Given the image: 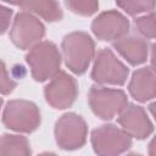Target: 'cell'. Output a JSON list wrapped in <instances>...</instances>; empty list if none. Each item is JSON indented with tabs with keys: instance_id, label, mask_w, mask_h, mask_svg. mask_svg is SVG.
<instances>
[{
	"instance_id": "6da1fadb",
	"label": "cell",
	"mask_w": 156,
	"mask_h": 156,
	"mask_svg": "<svg viewBox=\"0 0 156 156\" xmlns=\"http://www.w3.org/2000/svg\"><path fill=\"white\" fill-rule=\"evenodd\" d=\"M62 55L66 66L76 74H83L95 54V44L85 32H72L62 40Z\"/></svg>"
},
{
	"instance_id": "7a4b0ae2",
	"label": "cell",
	"mask_w": 156,
	"mask_h": 156,
	"mask_svg": "<svg viewBox=\"0 0 156 156\" xmlns=\"http://www.w3.org/2000/svg\"><path fill=\"white\" fill-rule=\"evenodd\" d=\"M32 77L37 82L51 79L60 72L61 54L51 41H40L34 45L26 56Z\"/></svg>"
},
{
	"instance_id": "3957f363",
	"label": "cell",
	"mask_w": 156,
	"mask_h": 156,
	"mask_svg": "<svg viewBox=\"0 0 156 156\" xmlns=\"http://www.w3.org/2000/svg\"><path fill=\"white\" fill-rule=\"evenodd\" d=\"M2 123L9 129L21 133H32L40 124V111L32 101L11 100L4 108Z\"/></svg>"
},
{
	"instance_id": "277c9868",
	"label": "cell",
	"mask_w": 156,
	"mask_h": 156,
	"mask_svg": "<svg viewBox=\"0 0 156 156\" xmlns=\"http://www.w3.org/2000/svg\"><path fill=\"white\" fill-rule=\"evenodd\" d=\"M91 145L98 156H119L132 145V138L115 124H102L93 130Z\"/></svg>"
},
{
	"instance_id": "5b68a950",
	"label": "cell",
	"mask_w": 156,
	"mask_h": 156,
	"mask_svg": "<svg viewBox=\"0 0 156 156\" xmlns=\"http://www.w3.org/2000/svg\"><path fill=\"white\" fill-rule=\"evenodd\" d=\"M88 102L98 117L101 119H111L126 107L128 100L126 93L119 89L94 85L89 90Z\"/></svg>"
},
{
	"instance_id": "8992f818",
	"label": "cell",
	"mask_w": 156,
	"mask_h": 156,
	"mask_svg": "<svg viewBox=\"0 0 156 156\" xmlns=\"http://www.w3.org/2000/svg\"><path fill=\"white\" fill-rule=\"evenodd\" d=\"M127 66L119 61L112 50L105 48L98 51L91 71V78L99 84L123 85L128 78Z\"/></svg>"
},
{
	"instance_id": "52a82bcc",
	"label": "cell",
	"mask_w": 156,
	"mask_h": 156,
	"mask_svg": "<svg viewBox=\"0 0 156 156\" xmlns=\"http://www.w3.org/2000/svg\"><path fill=\"white\" fill-rule=\"evenodd\" d=\"M88 127L83 117L69 112L61 116L55 124V138L63 150H77L85 144Z\"/></svg>"
},
{
	"instance_id": "ba28073f",
	"label": "cell",
	"mask_w": 156,
	"mask_h": 156,
	"mask_svg": "<svg viewBox=\"0 0 156 156\" xmlns=\"http://www.w3.org/2000/svg\"><path fill=\"white\" fill-rule=\"evenodd\" d=\"M44 34V24L34 15L27 11H22L16 15L10 29V39L22 50L32 49L34 45L40 43Z\"/></svg>"
},
{
	"instance_id": "9c48e42d",
	"label": "cell",
	"mask_w": 156,
	"mask_h": 156,
	"mask_svg": "<svg viewBox=\"0 0 156 156\" xmlns=\"http://www.w3.org/2000/svg\"><path fill=\"white\" fill-rule=\"evenodd\" d=\"M46 102L54 108H67L77 99L78 84L76 79L66 72L55 74L44 89Z\"/></svg>"
},
{
	"instance_id": "30bf717a",
	"label": "cell",
	"mask_w": 156,
	"mask_h": 156,
	"mask_svg": "<svg viewBox=\"0 0 156 156\" xmlns=\"http://www.w3.org/2000/svg\"><path fill=\"white\" fill-rule=\"evenodd\" d=\"M117 121L130 138L145 139L154 130L152 122L150 121L146 111L135 104H127L118 113Z\"/></svg>"
},
{
	"instance_id": "8fae6325",
	"label": "cell",
	"mask_w": 156,
	"mask_h": 156,
	"mask_svg": "<svg viewBox=\"0 0 156 156\" xmlns=\"http://www.w3.org/2000/svg\"><path fill=\"white\" fill-rule=\"evenodd\" d=\"M95 37L100 40H117L129 32V22L126 16L116 10L100 13L91 23Z\"/></svg>"
},
{
	"instance_id": "7c38bea8",
	"label": "cell",
	"mask_w": 156,
	"mask_h": 156,
	"mask_svg": "<svg viewBox=\"0 0 156 156\" xmlns=\"http://www.w3.org/2000/svg\"><path fill=\"white\" fill-rule=\"evenodd\" d=\"M115 50L132 66L140 65L146 61L149 55V44L145 38L136 32H128L119 39L113 41Z\"/></svg>"
},
{
	"instance_id": "4fadbf2b",
	"label": "cell",
	"mask_w": 156,
	"mask_h": 156,
	"mask_svg": "<svg viewBox=\"0 0 156 156\" xmlns=\"http://www.w3.org/2000/svg\"><path fill=\"white\" fill-rule=\"evenodd\" d=\"M128 90L130 95L140 102H146L155 98L156 84H155V72L152 67H143L136 69L128 84Z\"/></svg>"
},
{
	"instance_id": "5bb4252c",
	"label": "cell",
	"mask_w": 156,
	"mask_h": 156,
	"mask_svg": "<svg viewBox=\"0 0 156 156\" xmlns=\"http://www.w3.org/2000/svg\"><path fill=\"white\" fill-rule=\"evenodd\" d=\"M21 9L29 13H35L43 17L49 22L60 21L63 16L60 5L55 1H29V2H18Z\"/></svg>"
},
{
	"instance_id": "9a60e30c",
	"label": "cell",
	"mask_w": 156,
	"mask_h": 156,
	"mask_svg": "<svg viewBox=\"0 0 156 156\" xmlns=\"http://www.w3.org/2000/svg\"><path fill=\"white\" fill-rule=\"evenodd\" d=\"M0 156H30V146L27 138L17 134L1 135Z\"/></svg>"
},
{
	"instance_id": "2e32d148",
	"label": "cell",
	"mask_w": 156,
	"mask_h": 156,
	"mask_svg": "<svg viewBox=\"0 0 156 156\" xmlns=\"http://www.w3.org/2000/svg\"><path fill=\"white\" fill-rule=\"evenodd\" d=\"M135 32L145 39L155 38V13L151 12L149 15L138 17L134 20Z\"/></svg>"
},
{
	"instance_id": "e0dca14e",
	"label": "cell",
	"mask_w": 156,
	"mask_h": 156,
	"mask_svg": "<svg viewBox=\"0 0 156 156\" xmlns=\"http://www.w3.org/2000/svg\"><path fill=\"white\" fill-rule=\"evenodd\" d=\"M116 4L130 16H135V15H139L141 12H147V11L152 12L155 7L154 1H117Z\"/></svg>"
},
{
	"instance_id": "ac0fdd59",
	"label": "cell",
	"mask_w": 156,
	"mask_h": 156,
	"mask_svg": "<svg viewBox=\"0 0 156 156\" xmlns=\"http://www.w3.org/2000/svg\"><path fill=\"white\" fill-rule=\"evenodd\" d=\"M66 6L74 13L90 16L98 11L99 2L90 0H71V1H66Z\"/></svg>"
},
{
	"instance_id": "d6986e66",
	"label": "cell",
	"mask_w": 156,
	"mask_h": 156,
	"mask_svg": "<svg viewBox=\"0 0 156 156\" xmlns=\"http://www.w3.org/2000/svg\"><path fill=\"white\" fill-rule=\"evenodd\" d=\"M16 82L10 77L7 73V69L5 67V63L0 61V94L7 95L16 88Z\"/></svg>"
},
{
	"instance_id": "ffe728a7",
	"label": "cell",
	"mask_w": 156,
	"mask_h": 156,
	"mask_svg": "<svg viewBox=\"0 0 156 156\" xmlns=\"http://www.w3.org/2000/svg\"><path fill=\"white\" fill-rule=\"evenodd\" d=\"M11 16H12V10L4 5H0V34L5 33L6 29L9 28Z\"/></svg>"
},
{
	"instance_id": "44dd1931",
	"label": "cell",
	"mask_w": 156,
	"mask_h": 156,
	"mask_svg": "<svg viewBox=\"0 0 156 156\" xmlns=\"http://www.w3.org/2000/svg\"><path fill=\"white\" fill-rule=\"evenodd\" d=\"M39 156H56V155L52 154V152H43V154H40Z\"/></svg>"
},
{
	"instance_id": "7402d4cb",
	"label": "cell",
	"mask_w": 156,
	"mask_h": 156,
	"mask_svg": "<svg viewBox=\"0 0 156 156\" xmlns=\"http://www.w3.org/2000/svg\"><path fill=\"white\" fill-rule=\"evenodd\" d=\"M127 156H141V155H138V154H129V155H127Z\"/></svg>"
},
{
	"instance_id": "603a6c76",
	"label": "cell",
	"mask_w": 156,
	"mask_h": 156,
	"mask_svg": "<svg viewBox=\"0 0 156 156\" xmlns=\"http://www.w3.org/2000/svg\"><path fill=\"white\" fill-rule=\"evenodd\" d=\"M1 105H2V99L0 98V108H1Z\"/></svg>"
}]
</instances>
